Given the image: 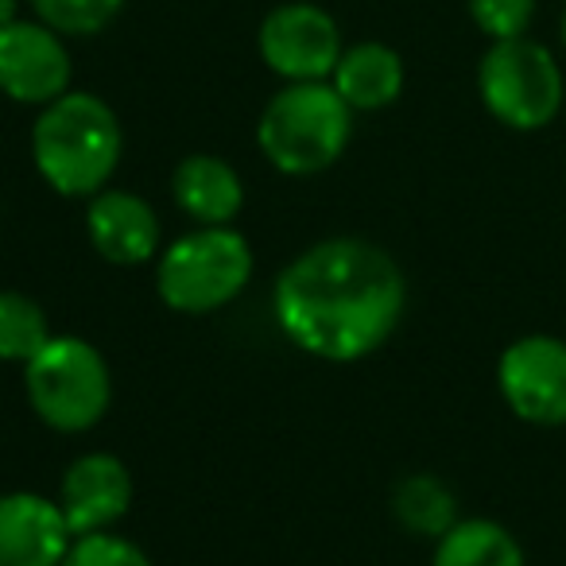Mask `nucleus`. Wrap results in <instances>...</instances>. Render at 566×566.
<instances>
[{
  "label": "nucleus",
  "instance_id": "4be33fe9",
  "mask_svg": "<svg viewBox=\"0 0 566 566\" xmlns=\"http://www.w3.org/2000/svg\"><path fill=\"white\" fill-rule=\"evenodd\" d=\"M558 32H563V48H566V9H563V28H558Z\"/></svg>",
  "mask_w": 566,
  "mask_h": 566
},
{
  "label": "nucleus",
  "instance_id": "9b49d317",
  "mask_svg": "<svg viewBox=\"0 0 566 566\" xmlns=\"http://www.w3.org/2000/svg\"><path fill=\"white\" fill-rule=\"evenodd\" d=\"M133 504L128 465L113 454H82L71 462L59 489V509L74 535L109 532Z\"/></svg>",
  "mask_w": 566,
  "mask_h": 566
},
{
  "label": "nucleus",
  "instance_id": "f257e3e1",
  "mask_svg": "<svg viewBox=\"0 0 566 566\" xmlns=\"http://www.w3.org/2000/svg\"><path fill=\"white\" fill-rule=\"evenodd\" d=\"M408 283L380 244L331 237L303 249L275 280L272 311L283 338L318 361H361L396 334Z\"/></svg>",
  "mask_w": 566,
  "mask_h": 566
},
{
  "label": "nucleus",
  "instance_id": "f3484780",
  "mask_svg": "<svg viewBox=\"0 0 566 566\" xmlns=\"http://www.w3.org/2000/svg\"><path fill=\"white\" fill-rule=\"evenodd\" d=\"M55 338L48 311L24 292H0V361L28 365Z\"/></svg>",
  "mask_w": 566,
  "mask_h": 566
},
{
  "label": "nucleus",
  "instance_id": "9d476101",
  "mask_svg": "<svg viewBox=\"0 0 566 566\" xmlns=\"http://www.w3.org/2000/svg\"><path fill=\"white\" fill-rule=\"evenodd\" d=\"M74 532L59 501L40 493L0 496V566H63Z\"/></svg>",
  "mask_w": 566,
  "mask_h": 566
},
{
  "label": "nucleus",
  "instance_id": "1a4fd4ad",
  "mask_svg": "<svg viewBox=\"0 0 566 566\" xmlns=\"http://www.w3.org/2000/svg\"><path fill=\"white\" fill-rule=\"evenodd\" d=\"M71 51L43 20L0 28V94L20 105H51L71 90Z\"/></svg>",
  "mask_w": 566,
  "mask_h": 566
},
{
  "label": "nucleus",
  "instance_id": "ddd939ff",
  "mask_svg": "<svg viewBox=\"0 0 566 566\" xmlns=\"http://www.w3.org/2000/svg\"><path fill=\"white\" fill-rule=\"evenodd\" d=\"M171 195L175 206L198 226H233L244 206V182L226 159L187 156L171 175Z\"/></svg>",
  "mask_w": 566,
  "mask_h": 566
},
{
  "label": "nucleus",
  "instance_id": "f8f14e48",
  "mask_svg": "<svg viewBox=\"0 0 566 566\" xmlns=\"http://www.w3.org/2000/svg\"><path fill=\"white\" fill-rule=\"evenodd\" d=\"M86 233L97 256L120 268L148 264L159 249V218L133 190H97L86 210Z\"/></svg>",
  "mask_w": 566,
  "mask_h": 566
},
{
  "label": "nucleus",
  "instance_id": "20e7f679",
  "mask_svg": "<svg viewBox=\"0 0 566 566\" xmlns=\"http://www.w3.org/2000/svg\"><path fill=\"white\" fill-rule=\"evenodd\" d=\"M252 280V244L233 226H202L167 244L156 292L179 315H210L233 303Z\"/></svg>",
  "mask_w": 566,
  "mask_h": 566
},
{
  "label": "nucleus",
  "instance_id": "2eb2a0df",
  "mask_svg": "<svg viewBox=\"0 0 566 566\" xmlns=\"http://www.w3.org/2000/svg\"><path fill=\"white\" fill-rule=\"evenodd\" d=\"M431 566H524V547L504 524L470 516L434 539Z\"/></svg>",
  "mask_w": 566,
  "mask_h": 566
},
{
  "label": "nucleus",
  "instance_id": "412c9836",
  "mask_svg": "<svg viewBox=\"0 0 566 566\" xmlns=\"http://www.w3.org/2000/svg\"><path fill=\"white\" fill-rule=\"evenodd\" d=\"M20 20V0H0V28H9Z\"/></svg>",
  "mask_w": 566,
  "mask_h": 566
},
{
  "label": "nucleus",
  "instance_id": "a211bd4d",
  "mask_svg": "<svg viewBox=\"0 0 566 566\" xmlns=\"http://www.w3.org/2000/svg\"><path fill=\"white\" fill-rule=\"evenodd\" d=\"M32 9L59 35H97L120 17L125 0H32Z\"/></svg>",
  "mask_w": 566,
  "mask_h": 566
},
{
  "label": "nucleus",
  "instance_id": "423d86ee",
  "mask_svg": "<svg viewBox=\"0 0 566 566\" xmlns=\"http://www.w3.org/2000/svg\"><path fill=\"white\" fill-rule=\"evenodd\" d=\"M478 94L501 125L535 133L558 117L566 86L555 55L543 43L520 35V40H496L481 55Z\"/></svg>",
  "mask_w": 566,
  "mask_h": 566
},
{
  "label": "nucleus",
  "instance_id": "dca6fc26",
  "mask_svg": "<svg viewBox=\"0 0 566 566\" xmlns=\"http://www.w3.org/2000/svg\"><path fill=\"white\" fill-rule=\"evenodd\" d=\"M392 512L408 532L431 535L439 539L442 532L458 524V501L434 473H411L396 485L392 493Z\"/></svg>",
  "mask_w": 566,
  "mask_h": 566
},
{
  "label": "nucleus",
  "instance_id": "7ed1b4c3",
  "mask_svg": "<svg viewBox=\"0 0 566 566\" xmlns=\"http://www.w3.org/2000/svg\"><path fill=\"white\" fill-rule=\"evenodd\" d=\"M354 136V109L331 82H287L264 105L256 144L283 175H318L334 167Z\"/></svg>",
  "mask_w": 566,
  "mask_h": 566
},
{
  "label": "nucleus",
  "instance_id": "0eeeda50",
  "mask_svg": "<svg viewBox=\"0 0 566 566\" xmlns=\"http://www.w3.org/2000/svg\"><path fill=\"white\" fill-rule=\"evenodd\" d=\"M260 59L283 82H331L342 59L338 20L318 4L292 0L264 17L256 35Z\"/></svg>",
  "mask_w": 566,
  "mask_h": 566
},
{
  "label": "nucleus",
  "instance_id": "f03ea898",
  "mask_svg": "<svg viewBox=\"0 0 566 566\" xmlns=\"http://www.w3.org/2000/svg\"><path fill=\"white\" fill-rule=\"evenodd\" d=\"M125 151L120 120L97 94L66 90L32 125V164L55 195L94 198L113 179Z\"/></svg>",
  "mask_w": 566,
  "mask_h": 566
},
{
  "label": "nucleus",
  "instance_id": "6ab92c4d",
  "mask_svg": "<svg viewBox=\"0 0 566 566\" xmlns=\"http://www.w3.org/2000/svg\"><path fill=\"white\" fill-rule=\"evenodd\" d=\"M63 566H151V558L133 539H125V535L90 532L74 535Z\"/></svg>",
  "mask_w": 566,
  "mask_h": 566
},
{
  "label": "nucleus",
  "instance_id": "39448f33",
  "mask_svg": "<svg viewBox=\"0 0 566 566\" xmlns=\"http://www.w3.org/2000/svg\"><path fill=\"white\" fill-rule=\"evenodd\" d=\"M24 388L32 411L51 431L78 434L102 423L113 400V377L97 346L55 334L32 361L24 365Z\"/></svg>",
  "mask_w": 566,
  "mask_h": 566
},
{
  "label": "nucleus",
  "instance_id": "6e6552de",
  "mask_svg": "<svg viewBox=\"0 0 566 566\" xmlns=\"http://www.w3.org/2000/svg\"><path fill=\"white\" fill-rule=\"evenodd\" d=\"M496 388L524 423L566 427V342L555 334H524L504 346Z\"/></svg>",
  "mask_w": 566,
  "mask_h": 566
},
{
  "label": "nucleus",
  "instance_id": "aec40b11",
  "mask_svg": "<svg viewBox=\"0 0 566 566\" xmlns=\"http://www.w3.org/2000/svg\"><path fill=\"white\" fill-rule=\"evenodd\" d=\"M470 17L489 40H520L535 20V0H470Z\"/></svg>",
  "mask_w": 566,
  "mask_h": 566
},
{
  "label": "nucleus",
  "instance_id": "4468645a",
  "mask_svg": "<svg viewBox=\"0 0 566 566\" xmlns=\"http://www.w3.org/2000/svg\"><path fill=\"white\" fill-rule=\"evenodd\" d=\"M331 86L354 113L388 109L403 94V59L388 43H354L342 51Z\"/></svg>",
  "mask_w": 566,
  "mask_h": 566
}]
</instances>
